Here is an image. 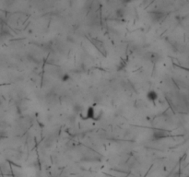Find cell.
<instances>
[{
  "label": "cell",
  "instance_id": "obj_2",
  "mask_svg": "<svg viewBox=\"0 0 189 177\" xmlns=\"http://www.w3.org/2000/svg\"><path fill=\"white\" fill-rule=\"evenodd\" d=\"M85 118L86 119H93V120H95V118H96V113H95V109L93 108V106H90V107L87 109Z\"/></svg>",
  "mask_w": 189,
  "mask_h": 177
},
{
  "label": "cell",
  "instance_id": "obj_8",
  "mask_svg": "<svg viewBox=\"0 0 189 177\" xmlns=\"http://www.w3.org/2000/svg\"><path fill=\"white\" fill-rule=\"evenodd\" d=\"M61 79H62L63 82L68 81V80L70 79V76H69V74H68V73H64L63 76L61 77Z\"/></svg>",
  "mask_w": 189,
  "mask_h": 177
},
{
  "label": "cell",
  "instance_id": "obj_5",
  "mask_svg": "<svg viewBox=\"0 0 189 177\" xmlns=\"http://www.w3.org/2000/svg\"><path fill=\"white\" fill-rule=\"evenodd\" d=\"M72 109H73V112L76 113V114H80L83 112V106L80 103H75L73 105V107H72Z\"/></svg>",
  "mask_w": 189,
  "mask_h": 177
},
{
  "label": "cell",
  "instance_id": "obj_1",
  "mask_svg": "<svg viewBox=\"0 0 189 177\" xmlns=\"http://www.w3.org/2000/svg\"><path fill=\"white\" fill-rule=\"evenodd\" d=\"M164 17V13L162 12V11H153V12L151 13V18L152 20V21L158 22L160 20H162Z\"/></svg>",
  "mask_w": 189,
  "mask_h": 177
},
{
  "label": "cell",
  "instance_id": "obj_3",
  "mask_svg": "<svg viewBox=\"0 0 189 177\" xmlns=\"http://www.w3.org/2000/svg\"><path fill=\"white\" fill-rule=\"evenodd\" d=\"M167 132H165L164 130H155L153 132V138L154 139H160V138H164L165 137H167Z\"/></svg>",
  "mask_w": 189,
  "mask_h": 177
},
{
  "label": "cell",
  "instance_id": "obj_4",
  "mask_svg": "<svg viewBox=\"0 0 189 177\" xmlns=\"http://www.w3.org/2000/svg\"><path fill=\"white\" fill-rule=\"evenodd\" d=\"M159 98L158 93L155 91H149L147 93V99L149 100V102H155L156 100Z\"/></svg>",
  "mask_w": 189,
  "mask_h": 177
},
{
  "label": "cell",
  "instance_id": "obj_6",
  "mask_svg": "<svg viewBox=\"0 0 189 177\" xmlns=\"http://www.w3.org/2000/svg\"><path fill=\"white\" fill-rule=\"evenodd\" d=\"M125 15V11L123 8H117L115 10V16L118 17V18H122Z\"/></svg>",
  "mask_w": 189,
  "mask_h": 177
},
{
  "label": "cell",
  "instance_id": "obj_7",
  "mask_svg": "<svg viewBox=\"0 0 189 177\" xmlns=\"http://www.w3.org/2000/svg\"><path fill=\"white\" fill-rule=\"evenodd\" d=\"M149 55H151V57H149V60H151V62H153V63H155V62H156V61H158V60L160 59V58H156V56L158 57V56H159V55H158L157 54H155V53H154V54H153V53H151V54H149Z\"/></svg>",
  "mask_w": 189,
  "mask_h": 177
}]
</instances>
